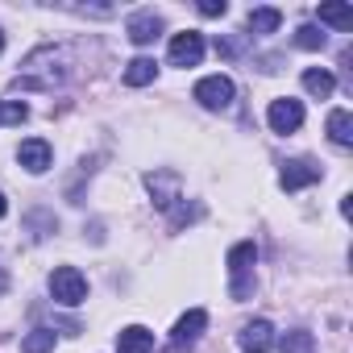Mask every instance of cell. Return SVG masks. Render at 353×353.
Wrapping results in <instances>:
<instances>
[{"label": "cell", "mask_w": 353, "mask_h": 353, "mask_svg": "<svg viewBox=\"0 0 353 353\" xmlns=\"http://www.w3.org/2000/svg\"><path fill=\"white\" fill-rule=\"evenodd\" d=\"M254 262H258V250L254 241H241L229 250V274H233V299H250L254 295Z\"/></svg>", "instance_id": "cell-1"}, {"label": "cell", "mask_w": 353, "mask_h": 353, "mask_svg": "<svg viewBox=\"0 0 353 353\" xmlns=\"http://www.w3.org/2000/svg\"><path fill=\"white\" fill-rule=\"evenodd\" d=\"M50 295H54L59 303L75 307V303H83V299H88V279H83L75 266H59V270L50 274Z\"/></svg>", "instance_id": "cell-2"}, {"label": "cell", "mask_w": 353, "mask_h": 353, "mask_svg": "<svg viewBox=\"0 0 353 353\" xmlns=\"http://www.w3.org/2000/svg\"><path fill=\"white\" fill-rule=\"evenodd\" d=\"M145 188H150V196H154V204L158 208H174L183 196H179V188H183V179L174 170H150L145 174Z\"/></svg>", "instance_id": "cell-3"}, {"label": "cell", "mask_w": 353, "mask_h": 353, "mask_svg": "<svg viewBox=\"0 0 353 353\" xmlns=\"http://www.w3.org/2000/svg\"><path fill=\"white\" fill-rule=\"evenodd\" d=\"M196 100H200L204 108H212V112L229 108V104H233V79H229V75H208V79H200V83H196Z\"/></svg>", "instance_id": "cell-4"}, {"label": "cell", "mask_w": 353, "mask_h": 353, "mask_svg": "<svg viewBox=\"0 0 353 353\" xmlns=\"http://www.w3.org/2000/svg\"><path fill=\"white\" fill-rule=\"evenodd\" d=\"M208 328V312L204 307H192L179 324H174V341H170V353H183V349H192L196 341H200V332Z\"/></svg>", "instance_id": "cell-5"}, {"label": "cell", "mask_w": 353, "mask_h": 353, "mask_svg": "<svg viewBox=\"0 0 353 353\" xmlns=\"http://www.w3.org/2000/svg\"><path fill=\"white\" fill-rule=\"evenodd\" d=\"M200 59H204V38L196 30L170 38V67H196Z\"/></svg>", "instance_id": "cell-6"}, {"label": "cell", "mask_w": 353, "mask_h": 353, "mask_svg": "<svg viewBox=\"0 0 353 353\" xmlns=\"http://www.w3.org/2000/svg\"><path fill=\"white\" fill-rule=\"evenodd\" d=\"M266 121H270V129H274V133H295V129L303 125V104L283 96V100H274V104H270Z\"/></svg>", "instance_id": "cell-7"}, {"label": "cell", "mask_w": 353, "mask_h": 353, "mask_svg": "<svg viewBox=\"0 0 353 353\" xmlns=\"http://www.w3.org/2000/svg\"><path fill=\"white\" fill-rule=\"evenodd\" d=\"M316 179H320V166H316V162H307V158H291V162H283V174H279V183H283L287 192L312 188Z\"/></svg>", "instance_id": "cell-8"}, {"label": "cell", "mask_w": 353, "mask_h": 353, "mask_svg": "<svg viewBox=\"0 0 353 353\" xmlns=\"http://www.w3.org/2000/svg\"><path fill=\"white\" fill-rule=\"evenodd\" d=\"M237 345H241L245 353H270V349H274V328H270V320H250V324L237 332Z\"/></svg>", "instance_id": "cell-9"}, {"label": "cell", "mask_w": 353, "mask_h": 353, "mask_svg": "<svg viewBox=\"0 0 353 353\" xmlns=\"http://www.w3.org/2000/svg\"><path fill=\"white\" fill-rule=\"evenodd\" d=\"M125 34H129V42H137V46H150V42L162 34V17H158L154 9H141V13H133V17H129Z\"/></svg>", "instance_id": "cell-10"}, {"label": "cell", "mask_w": 353, "mask_h": 353, "mask_svg": "<svg viewBox=\"0 0 353 353\" xmlns=\"http://www.w3.org/2000/svg\"><path fill=\"white\" fill-rule=\"evenodd\" d=\"M17 158H21V166H26V170H34V174H42V170L50 166V145H46L42 137H30V141H21V150H17Z\"/></svg>", "instance_id": "cell-11"}, {"label": "cell", "mask_w": 353, "mask_h": 353, "mask_svg": "<svg viewBox=\"0 0 353 353\" xmlns=\"http://www.w3.org/2000/svg\"><path fill=\"white\" fill-rule=\"evenodd\" d=\"M117 349L121 353H154V332L141 328V324H129V328H121Z\"/></svg>", "instance_id": "cell-12"}, {"label": "cell", "mask_w": 353, "mask_h": 353, "mask_svg": "<svg viewBox=\"0 0 353 353\" xmlns=\"http://www.w3.org/2000/svg\"><path fill=\"white\" fill-rule=\"evenodd\" d=\"M303 88H307V96L328 100V96L336 92V79H332V71H324V67H307V71H303Z\"/></svg>", "instance_id": "cell-13"}, {"label": "cell", "mask_w": 353, "mask_h": 353, "mask_svg": "<svg viewBox=\"0 0 353 353\" xmlns=\"http://www.w3.org/2000/svg\"><path fill=\"white\" fill-rule=\"evenodd\" d=\"M328 137H332V145H353V121L345 108L328 112Z\"/></svg>", "instance_id": "cell-14"}, {"label": "cell", "mask_w": 353, "mask_h": 353, "mask_svg": "<svg viewBox=\"0 0 353 353\" xmlns=\"http://www.w3.org/2000/svg\"><path fill=\"white\" fill-rule=\"evenodd\" d=\"M274 345H279L283 353H316V336H312L307 328H291V332H283Z\"/></svg>", "instance_id": "cell-15"}, {"label": "cell", "mask_w": 353, "mask_h": 353, "mask_svg": "<svg viewBox=\"0 0 353 353\" xmlns=\"http://www.w3.org/2000/svg\"><path fill=\"white\" fill-rule=\"evenodd\" d=\"M320 26H332V30H353V9L349 5H320L316 9Z\"/></svg>", "instance_id": "cell-16"}, {"label": "cell", "mask_w": 353, "mask_h": 353, "mask_svg": "<svg viewBox=\"0 0 353 353\" xmlns=\"http://www.w3.org/2000/svg\"><path fill=\"white\" fill-rule=\"evenodd\" d=\"M154 75H158V67H154V59H145V54L125 67V83H129V88H145V83H154Z\"/></svg>", "instance_id": "cell-17"}, {"label": "cell", "mask_w": 353, "mask_h": 353, "mask_svg": "<svg viewBox=\"0 0 353 353\" xmlns=\"http://www.w3.org/2000/svg\"><path fill=\"white\" fill-rule=\"evenodd\" d=\"M245 26H250V34H258V38H262V34H274V30L283 26V13H279V9H254Z\"/></svg>", "instance_id": "cell-18"}, {"label": "cell", "mask_w": 353, "mask_h": 353, "mask_svg": "<svg viewBox=\"0 0 353 353\" xmlns=\"http://www.w3.org/2000/svg\"><path fill=\"white\" fill-rule=\"evenodd\" d=\"M50 349H54V328H34L21 341V353H50Z\"/></svg>", "instance_id": "cell-19"}, {"label": "cell", "mask_w": 353, "mask_h": 353, "mask_svg": "<svg viewBox=\"0 0 353 353\" xmlns=\"http://www.w3.org/2000/svg\"><path fill=\"white\" fill-rule=\"evenodd\" d=\"M324 30L320 26H299L295 30V46H303V50H324Z\"/></svg>", "instance_id": "cell-20"}, {"label": "cell", "mask_w": 353, "mask_h": 353, "mask_svg": "<svg viewBox=\"0 0 353 353\" xmlns=\"http://www.w3.org/2000/svg\"><path fill=\"white\" fill-rule=\"evenodd\" d=\"M26 117H30V108L21 100H0V129H5V125H21Z\"/></svg>", "instance_id": "cell-21"}, {"label": "cell", "mask_w": 353, "mask_h": 353, "mask_svg": "<svg viewBox=\"0 0 353 353\" xmlns=\"http://www.w3.org/2000/svg\"><path fill=\"white\" fill-rule=\"evenodd\" d=\"M200 13H204V17H225V13H229V5H225V0H204Z\"/></svg>", "instance_id": "cell-22"}, {"label": "cell", "mask_w": 353, "mask_h": 353, "mask_svg": "<svg viewBox=\"0 0 353 353\" xmlns=\"http://www.w3.org/2000/svg\"><path fill=\"white\" fill-rule=\"evenodd\" d=\"M5 287H9V274H5V266H0V295H5Z\"/></svg>", "instance_id": "cell-23"}, {"label": "cell", "mask_w": 353, "mask_h": 353, "mask_svg": "<svg viewBox=\"0 0 353 353\" xmlns=\"http://www.w3.org/2000/svg\"><path fill=\"white\" fill-rule=\"evenodd\" d=\"M5 212H9V204H5V196H0V221H5Z\"/></svg>", "instance_id": "cell-24"}, {"label": "cell", "mask_w": 353, "mask_h": 353, "mask_svg": "<svg viewBox=\"0 0 353 353\" xmlns=\"http://www.w3.org/2000/svg\"><path fill=\"white\" fill-rule=\"evenodd\" d=\"M0 50H5V34H0Z\"/></svg>", "instance_id": "cell-25"}]
</instances>
